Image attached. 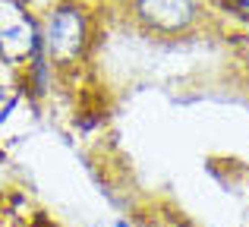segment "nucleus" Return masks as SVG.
Returning a JSON list of instances; mask_svg holds the SVG:
<instances>
[{
	"instance_id": "obj_5",
	"label": "nucleus",
	"mask_w": 249,
	"mask_h": 227,
	"mask_svg": "<svg viewBox=\"0 0 249 227\" xmlns=\"http://www.w3.org/2000/svg\"><path fill=\"white\" fill-rule=\"evenodd\" d=\"M117 227H129V224H126V221H120V224H117Z\"/></svg>"
},
{
	"instance_id": "obj_4",
	"label": "nucleus",
	"mask_w": 249,
	"mask_h": 227,
	"mask_svg": "<svg viewBox=\"0 0 249 227\" xmlns=\"http://www.w3.org/2000/svg\"><path fill=\"white\" fill-rule=\"evenodd\" d=\"M22 95H25V88H22V79H19V70L0 63V126H3V120L13 117Z\"/></svg>"
},
{
	"instance_id": "obj_1",
	"label": "nucleus",
	"mask_w": 249,
	"mask_h": 227,
	"mask_svg": "<svg viewBox=\"0 0 249 227\" xmlns=\"http://www.w3.org/2000/svg\"><path fill=\"white\" fill-rule=\"evenodd\" d=\"M89 48V19L79 6H57L48 16L41 32V54H48L51 67H73Z\"/></svg>"
},
{
	"instance_id": "obj_2",
	"label": "nucleus",
	"mask_w": 249,
	"mask_h": 227,
	"mask_svg": "<svg viewBox=\"0 0 249 227\" xmlns=\"http://www.w3.org/2000/svg\"><path fill=\"white\" fill-rule=\"evenodd\" d=\"M41 54V32L22 0H0V63L22 70Z\"/></svg>"
},
{
	"instance_id": "obj_3",
	"label": "nucleus",
	"mask_w": 249,
	"mask_h": 227,
	"mask_svg": "<svg viewBox=\"0 0 249 227\" xmlns=\"http://www.w3.org/2000/svg\"><path fill=\"white\" fill-rule=\"evenodd\" d=\"M139 19L155 32H186L196 22V3L193 0H136Z\"/></svg>"
}]
</instances>
